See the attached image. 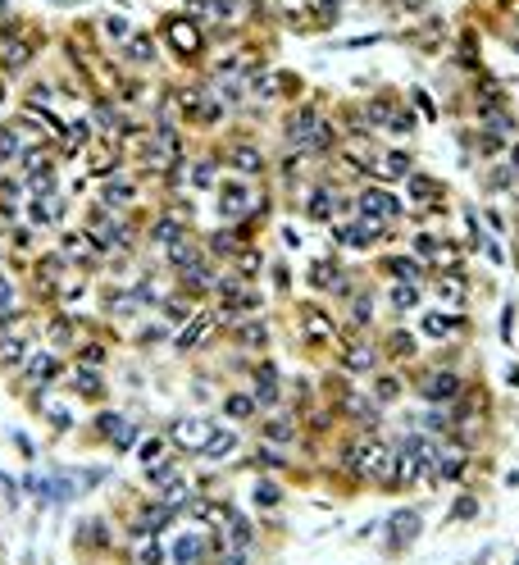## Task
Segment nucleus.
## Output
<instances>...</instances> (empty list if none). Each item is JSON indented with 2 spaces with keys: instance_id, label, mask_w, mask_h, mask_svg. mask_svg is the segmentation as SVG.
<instances>
[{
  "instance_id": "1",
  "label": "nucleus",
  "mask_w": 519,
  "mask_h": 565,
  "mask_svg": "<svg viewBox=\"0 0 519 565\" xmlns=\"http://www.w3.org/2000/svg\"><path fill=\"white\" fill-rule=\"evenodd\" d=\"M432 469H437V442L410 438L392 456V483H419V478H432Z\"/></svg>"
},
{
  "instance_id": "2",
  "label": "nucleus",
  "mask_w": 519,
  "mask_h": 565,
  "mask_svg": "<svg viewBox=\"0 0 519 565\" xmlns=\"http://www.w3.org/2000/svg\"><path fill=\"white\" fill-rule=\"evenodd\" d=\"M392 451L388 442H374V438H365V442H356L351 451H346V465L356 469L360 478H383V474H392Z\"/></svg>"
},
{
  "instance_id": "3",
  "label": "nucleus",
  "mask_w": 519,
  "mask_h": 565,
  "mask_svg": "<svg viewBox=\"0 0 519 565\" xmlns=\"http://www.w3.org/2000/svg\"><path fill=\"white\" fill-rule=\"evenodd\" d=\"M360 215L379 219V224H392V219L401 215V201L392 192H383V187H365V192H360Z\"/></svg>"
},
{
  "instance_id": "4",
  "label": "nucleus",
  "mask_w": 519,
  "mask_h": 565,
  "mask_svg": "<svg viewBox=\"0 0 519 565\" xmlns=\"http://www.w3.org/2000/svg\"><path fill=\"white\" fill-rule=\"evenodd\" d=\"M210 433H215V429H210L206 420H192V415H187V420H178V424L169 429V438L183 447V451H206Z\"/></svg>"
},
{
  "instance_id": "5",
  "label": "nucleus",
  "mask_w": 519,
  "mask_h": 565,
  "mask_svg": "<svg viewBox=\"0 0 519 565\" xmlns=\"http://www.w3.org/2000/svg\"><path fill=\"white\" fill-rule=\"evenodd\" d=\"M419 529H424V520L415 511H397V515H392V524H388V547H392V552L410 547L415 538H419Z\"/></svg>"
},
{
  "instance_id": "6",
  "label": "nucleus",
  "mask_w": 519,
  "mask_h": 565,
  "mask_svg": "<svg viewBox=\"0 0 519 565\" xmlns=\"http://www.w3.org/2000/svg\"><path fill=\"white\" fill-rule=\"evenodd\" d=\"M451 397H460V374L437 370L432 379H424V402L428 406H442V402H451Z\"/></svg>"
},
{
  "instance_id": "7",
  "label": "nucleus",
  "mask_w": 519,
  "mask_h": 565,
  "mask_svg": "<svg viewBox=\"0 0 519 565\" xmlns=\"http://www.w3.org/2000/svg\"><path fill=\"white\" fill-rule=\"evenodd\" d=\"M169 42L178 55H196L201 51V28L192 19H169Z\"/></svg>"
},
{
  "instance_id": "8",
  "label": "nucleus",
  "mask_w": 519,
  "mask_h": 565,
  "mask_svg": "<svg viewBox=\"0 0 519 565\" xmlns=\"http://www.w3.org/2000/svg\"><path fill=\"white\" fill-rule=\"evenodd\" d=\"M379 233H383L379 219H360V224H342V228H337V242H342V246H369Z\"/></svg>"
},
{
  "instance_id": "9",
  "label": "nucleus",
  "mask_w": 519,
  "mask_h": 565,
  "mask_svg": "<svg viewBox=\"0 0 519 565\" xmlns=\"http://www.w3.org/2000/svg\"><path fill=\"white\" fill-rule=\"evenodd\" d=\"M246 206H251V192L242 183H228L224 192H219V215H224V219H237Z\"/></svg>"
},
{
  "instance_id": "10",
  "label": "nucleus",
  "mask_w": 519,
  "mask_h": 565,
  "mask_svg": "<svg viewBox=\"0 0 519 565\" xmlns=\"http://www.w3.org/2000/svg\"><path fill=\"white\" fill-rule=\"evenodd\" d=\"M374 169H379L383 178H401V174H410V155L406 151H383L379 160H374Z\"/></svg>"
},
{
  "instance_id": "11",
  "label": "nucleus",
  "mask_w": 519,
  "mask_h": 565,
  "mask_svg": "<svg viewBox=\"0 0 519 565\" xmlns=\"http://www.w3.org/2000/svg\"><path fill=\"white\" fill-rule=\"evenodd\" d=\"M319 128H324V119H319L314 109H301V114L292 119V141H305V146H310V141H314V132H319Z\"/></svg>"
},
{
  "instance_id": "12",
  "label": "nucleus",
  "mask_w": 519,
  "mask_h": 565,
  "mask_svg": "<svg viewBox=\"0 0 519 565\" xmlns=\"http://www.w3.org/2000/svg\"><path fill=\"white\" fill-rule=\"evenodd\" d=\"M64 251L73 255V260H86V264H91V260L100 255V246H96L91 237H86V233H69V237H64Z\"/></svg>"
},
{
  "instance_id": "13",
  "label": "nucleus",
  "mask_w": 519,
  "mask_h": 565,
  "mask_svg": "<svg viewBox=\"0 0 519 565\" xmlns=\"http://www.w3.org/2000/svg\"><path fill=\"white\" fill-rule=\"evenodd\" d=\"M210 333H215V319H210V315H196L192 324L183 328V337H178V347H196V342H206Z\"/></svg>"
},
{
  "instance_id": "14",
  "label": "nucleus",
  "mask_w": 519,
  "mask_h": 565,
  "mask_svg": "<svg viewBox=\"0 0 519 565\" xmlns=\"http://www.w3.org/2000/svg\"><path fill=\"white\" fill-rule=\"evenodd\" d=\"M233 451H237V438L228 433V429H215L210 442H206V456L210 460H224V456H233Z\"/></svg>"
},
{
  "instance_id": "15",
  "label": "nucleus",
  "mask_w": 519,
  "mask_h": 565,
  "mask_svg": "<svg viewBox=\"0 0 519 565\" xmlns=\"http://www.w3.org/2000/svg\"><path fill=\"white\" fill-rule=\"evenodd\" d=\"M455 328H460V319H455V315H424V333H428V337H451Z\"/></svg>"
},
{
  "instance_id": "16",
  "label": "nucleus",
  "mask_w": 519,
  "mask_h": 565,
  "mask_svg": "<svg viewBox=\"0 0 519 565\" xmlns=\"http://www.w3.org/2000/svg\"><path fill=\"white\" fill-rule=\"evenodd\" d=\"M233 164H237L242 174H260V169H264V155H260L255 146H237V151H233Z\"/></svg>"
},
{
  "instance_id": "17",
  "label": "nucleus",
  "mask_w": 519,
  "mask_h": 565,
  "mask_svg": "<svg viewBox=\"0 0 519 565\" xmlns=\"http://www.w3.org/2000/svg\"><path fill=\"white\" fill-rule=\"evenodd\" d=\"M23 337H5V342H0V370H14V365H19L23 360Z\"/></svg>"
},
{
  "instance_id": "18",
  "label": "nucleus",
  "mask_w": 519,
  "mask_h": 565,
  "mask_svg": "<svg viewBox=\"0 0 519 565\" xmlns=\"http://www.w3.org/2000/svg\"><path fill=\"white\" fill-rule=\"evenodd\" d=\"M155 242H160V246H178V242H183V228H178L173 219H160V224H155Z\"/></svg>"
},
{
  "instance_id": "19",
  "label": "nucleus",
  "mask_w": 519,
  "mask_h": 565,
  "mask_svg": "<svg viewBox=\"0 0 519 565\" xmlns=\"http://www.w3.org/2000/svg\"><path fill=\"white\" fill-rule=\"evenodd\" d=\"M305 328H310V337H333V324H328V315H319V310H305Z\"/></svg>"
},
{
  "instance_id": "20",
  "label": "nucleus",
  "mask_w": 519,
  "mask_h": 565,
  "mask_svg": "<svg viewBox=\"0 0 519 565\" xmlns=\"http://www.w3.org/2000/svg\"><path fill=\"white\" fill-rule=\"evenodd\" d=\"M260 397H264V402H273V397H278V374H273V365H260Z\"/></svg>"
},
{
  "instance_id": "21",
  "label": "nucleus",
  "mask_w": 519,
  "mask_h": 565,
  "mask_svg": "<svg viewBox=\"0 0 519 565\" xmlns=\"http://www.w3.org/2000/svg\"><path fill=\"white\" fill-rule=\"evenodd\" d=\"M310 282H314V287H328V282H337V269H333V260H314V269H310Z\"/></svg>"
},
{
  "instance_id": "22",
  "label": "nucleus",
  "mask_w": 519,
  "mask_h": 565,
  "mask_svg": "<svg viewBox=\"0 0 519 565\" xmlns=\"http://www.w3.org/2000/svg\"><path fill=\"white\" fill-rule=\"evenodd\" d=\"M328 215H333V196L319 187V192L310 196V219H328Z\"/></svg>"
},
{
  "instance_id": "23",
  "label": "nucleus",
  "mask_w": 519,
  "mask_h": 565,
  "mask_svg": "<svg viewBox=\"0 0 519 565\" xmlns=\"http://www.w3.org/2000/svg\"><path fill=\"white\" fill-rule=\"evenodd\" d=\"M105 201H109V206H119V201H132V183H123V178L105 183Z\"/></svg>"
},
{
  "instance_id": "24",
  "label": "nucleus",
  "mask_w": 519,
  "mask_h": 565,
  "mask_svg": "<svg viewBox=\"0 0 519 565\" xmlns=\"http://www.w3.org/2000/svg\"><path fill=\"white\" fill-rule=\"evenodd\" d=\"M55 374H60V365H55L51 356H37L33 360V383H46V379H55Z\"/></svg>"
},
{
  "instance_id": "25",
  "label": "nucleus",
  "mask_w": 519,
  "mask_h": 565,
  "mask_svg": "<svg viewBox=\"0 0 519 565\" xmlns=\"http://www.w3.org/2000/svg\"><path fill=\"white\" fill-rule=\"evenodd\" d=\"M392 301H397L401 310H415V305H419V292H415V282H401L397 292H392Z\"/></svg>"
},
{
  "instance_id": "26",
  "label": "nucleus",
  "mask_w": 519,
  "mask_h": 565,
  "mask_svg": "<svg viewBox=\"0 0 519 565\" xmlns=\"http://www.w3.org/2000/svg\"><path fill=\"white\" fill-rule=\"evenodd\" d=\"M346 365H351V370H369V365H374V351L369 347H346Z\"/></svg>"
},
{
  "instance_id": "27",
  "label": "nucleus",
  "mask_w": 519,
  "mask_h": 565,
  "mask_svg": "<svg viewBox=\"0 0 519 565\" xmlns=\"http://www.w3.org/2000/svg\"><path fill=\"white\" fill-rule=\"evenodd\" d=\"M178 501H187V483L173 474L169 483H164V506H178Z\"/></svg>"
},
{
  "instance_id": "28",
  "label": "nucleus",
  "mask_w": 519,
  "mask_h": 565,
  "mask_svg": "<svg viewBox=\"0 0 519 565\" xmlns=\"http://www.w3.org/2000/svg\"><path fill=\"white\" fill-rule=\"evenodd\" d=\"M251 411H255V402H251V397H228V415H233V420H246Z\"/></svg>"
},
{
  "instance_id": "29",
  "label": "nucleus",
  "mask_w": 519,
  "mask_h": 565,
  "mask_svg": "<svg viewBox=\"0 0 519 565\" xmlns=\"http://www.w3.org/2000/svg\"><path fill=\"white\" fill-rule=\"evenodd\" d=\"M173 556H178V561H196V556H201V538H183V543L173 547Z\"/></svg>"
},
{
  "instance_id": "30",
  "label": "nucleus",
  "mask_w": 519,
  "mask_h": 565,
  "mask_svg": "<svg viewBox=\"0 0 519 565\" xmlns=\"http://www.w3.org/2000/svg\"><path fill=\"white\" fill-rule=\"evenodd\" d=\"M14 155H19V137L10 128H0V160H14Z\"/></svg>"
},
{
  "instance_id": "31",
  "label": "nucleus",
  "mask_w": 519,
  "mask_h": 565,
  "mask_svg": "<svg viewBox=\"0 0 519 565\" xmlns=\"http://www.w3.org/2000/svg\"><path fill=\"white\" fill-rule=\"evenodd\" d=\"M442 478H460L465 474V456H451V460H442V469H437Z\"/></svg>"
},
{
  "instance_id": "32",
  "label": "nucleus",
  "mask_w": 519,
  "mask_h": 565,
  "mask_svg": "<svg viewBox=\"0 0 519 565\" xmlns=\"http://www.w3.org/2000/svg\"><path fill=\"white\" fill-rule=\"evenodd\" d=\"M192 183H196V187H210V183H215V164H196V169H192Z\"/></svg>"
},
{
  "instance_id": "33",
  "label": "nucleus",
  "mask_w": 519,
  "mask_h": 565,
  "mask_svg": "<svg viewBox=\"0 0 519 565\" xmlns=\"http://www.w3.org/2000/svg\"><path fill=\"white\" fill-rule=\"evenodd\" d=\"M128 55H132V60H151V42H146V37H132V46H128Z\"/></svg>"
},
{
  "instance_id": "34",
  "label": "nucleus",
  "mask_w": 519,
  "mask_h": 565,
  "mask_svg": "<svg viewBox=\"0 0 519 565\" xmlns=\"http://www.w3.org/2000/svg\"><path fill=\"white\" fill-rule=\"evenodd\" d=\"M14 310V287H10V278H0V315H10Z\"/></svg>"
},
{
  "instance_id": "35",
  "label": "nucleus",
  "mask_w": 519,
  "mask_h": 565,
  "mask_svg": "<svg viewBox=\"0 0 519 565\" xmlns=\"http://www.w3.org/2000/svg\"><path fill=\"white\" fill-rule=\"evenodd\" d=\"M474 511H478L474 497H460V501H455V520H474Z\"/></svg>"
},
{
  "instance_id": "36",
  "label": "nucleus",
  "mask_w": 519,
  "mask_h": 565,
  "mask_svg": "<svg viewBox=\"0 0 519 565\" xmlns=\"http://www.w3.org/2000/svg\"><path fill=\"white\" fill-rule=\"evenodd\" d=\"M255 501H260V506H273V501H278V488H273V483H260V488H255Z\"/></svg>"
},
{
  "instance_id": "37",
  "label": "nucleus",
  "mask_w": 519,
  "mask_h": 565,
  "mask_svg": "<svg viewBox=\"0 0 519 565\" xmlns=\"http://www.w3.org/2000/svg\"><path fill=\"white\" fill-rule=\"evenodd\" d=\"M392 273H397V278H406V282H415V273H419V269H415L410 260H392Z\"/></svg>"
},
{
  "instance_id": "38",
  "label": "nucleus",
  "mask_w": 519,
  "mask_h": 565,
  "mask_svg": "<svg viewBox=\"0 0 519 565\" xmlns=\"http://www.w3.org/2000/svg\"><path fill=\"white\" fill-rule=\"evenodd\" d=\"M442 292H446V301H460V296H465V282H460V278H446Z\"/></svg>"
},
{
  "instance_id": "39",
  "label": "nucleus",
  "mask_w": 519,
  "mask_h": 565,
  "mask_svg": "<svg viewBox=\"0 0 519 565\" xmlns=\"http://www.w3.org/2000/svg\"><path fill=\"white\" fill-rule=\"evenodd\" d=\"M415 201H432V183H428V178H415Z\"/></svg>"
},
{
  "instance_id": "40",
  "label": "nucleus",
  "mask_w": 519,
  "mask_h": 565,
  "mask_svg": "<svg viewBox=\"0 0 519 565\" xmlns=\"http://www.w3.org/2000/svg\"><path fill=\"white\" fill-rule=\"evenodd\" d=\"M392 351H397V356H410V351H415V342H410L406 333H397V337H392Z\"/></svg>"
},
{
  "instance_id": "41",
  "label": "nucleus",
  "mask_w": 519,
  "mask_h": 565,
  "mask_svg": "<svg viewBox=\"0 0 519 565\" xmlns=\"http://www.w3.org/2000/svg\"><path fill=\"white\" fill-rule=\"evenodd\" d=\"M269 438H273V442H287V438H292V429H287L282 420H273V424H269Z\"/></svg>"
},
{
  "instance_id": "42",
  "label": "nucleus",
  "mask_w": 519,
  "mask_h": 565,
  "mask_svg": "<svg viewBox=\"0 0 519 565\" xmlns=\"http://www.w3.org/2000/svg\"><path fill=\"white\" fill-rule=\"evenodd\" d=\"M141 561H146V565L164 561V547H160V543H146V552H141Z\"/></svg>"
},
{
  "instance_id": "43",
  "label": "nucleus",
  "mask_w": 519,
  "mask_h": 565,
  "mask_svg": "<svg viewBox=\"0 0 519 565\" xmlns=\"http://www.w3.org/2000/svg\"><path fill=\"white\" fill-rule=\"evenodd\" d=\"M242 337H246L251 347H260V342H264V328H260V324H251V328H242Z\"/></svg>"
},
{
  "instance_id": "44",
  "label": "nucleus",
  "mask_w": 519,
  "mask_h": 565,
  "mask_svg": "<svg viewBox=\"0 0 519 565\" xmlns=\"http://www.w3.org/2000/svg\"><path fill=\"white\" fill-rule=\"evenodd\" d=\"M105 33H109V37H123L128 28H123V19H109V23H105Z\"/></svg>"
},
{
  "instance_id": "45",
  "label": "nucleus",
  "mask_w": 519,
  "mask_h": 565,
  "mask_svg": "<svg viewBox=\"0 0 519 565\" xmlns=\"http://www.w3.org/2000/svg\"><path fill=\"white\" fill-rule=\"evenodd\" d=\"M510 160H515V169H519V146H515V155H510Z\"/></svg>"
},
{
  "instance_id": "46",
  "label": "nucleus",
  "mask_w": 519,
  "mask_h": 565,
  "mask_svg": "<svg viewBox=\"0 0 519 565\" xmlns=\"http://www.w3.org/2000/svg\"><path fill=\"white\" fill-rule=\"evenodd\" d=\"M0 10H5V0H0Z\"/></svg>"
}]
</instances>
